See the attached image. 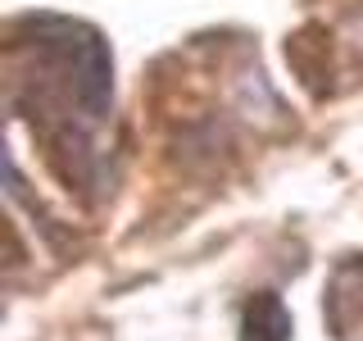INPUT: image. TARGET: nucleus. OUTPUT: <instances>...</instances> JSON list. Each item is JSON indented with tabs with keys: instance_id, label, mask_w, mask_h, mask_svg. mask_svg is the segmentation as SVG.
<instances>
[{
	"instance_id": "obj_1",
	"label": "nucleus",
	"mask_w": 363,
	"mask_h": 341,
	"mask_svg": "<svg viewBox=\"0 0 363 341\" xmlns=\"http://www.w3.org/2000/svg\"><path fill=\"white\" fill-rule=\"evenodd\" d=\"M241 341H291V314L281 305L277 291H259L245 305V323H241Z\"/></svg>"
}]
</instances>
